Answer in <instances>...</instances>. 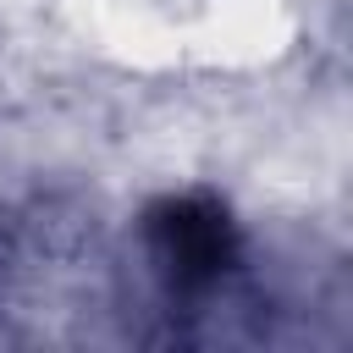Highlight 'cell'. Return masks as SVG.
<instances>
[{
	"label": "cell",
	"mask_w": 353,
	"mask_h": 353,
	"mask_svg": "<svg viewBox=\"0 0 353 353\" xmlns=\"http://www.w3.org/2000/svg\"><path fill=\"white\" fill-rule=\"evenodd\" d=\"M132 248L171 314L182 309L204 320L215 309H243V281L254 254L226 193L199 182L154 193L132 221Z\"/></svg>",
	"instance_id": "6da1fadb"
}]
</instances>
